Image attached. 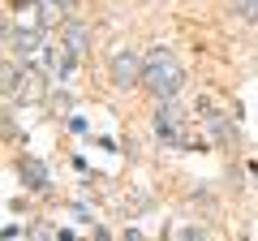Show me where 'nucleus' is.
<instances>
[{
  "label": "nucleus",
  "mask_w": 258,
  "mask_h": 241,
  "mask_svg": "<svg viewBox=\"0 0 258 241\" xmlns=\"http://www.w3.org/2000/svg\"><path fill=\"white\" fill-rule=\"evenodd\" d=\"M181 241H207L203 228H181Z\"/></svg>",
  "instance_id": "obj_10"
},
{
  "label": "nucleus",
  "mask_w": 258,
  "mask_h": 241,
  "mask_svg": "<svg viewBox=\"0 0 258 241\" xmlns=\"http://www.w3.org/2000/svg\"><path fill=\"white\" fill-rule=\"evenodd\" d=\"M18 168H22V181H26L30 190H47V168H43V159L22 155V159H18Z\"/></svg>",
  "instance_id": "obj_5"
},
{
  "label": "nucleus",
  "mask_w": 258,
  "mask_h": 241,
  "mask_svg": "<svg viewBox=\"0 0 258 241\" xmlns=\"http://www.w3.org/2000/svg\"><path fill=\"white\" fill-rule=\"evenodd\" d=\"M39 30L43 26H9V43L18 52H35V47H43V35Z\"/></svg>",
  "instance_id": "obj_6"
},
{
  "label": "nucleus",
  "mask_w": 258,
  "mask_h": 241,
  "mask_svg": "<svg viewBox=\"0 0 258 241\" xmlns=\"http://www.w3.org/2000/svg\"><path fill=\"white\" fill-rule=\"evenodd\" d=\"M108 82L116 91H129V86H142V61L134 52H116L108 61Z\"/></svg>",
  "instance_id": "obj_3"
},
{
  "label": "nucleus",
  "mask_w": 258,
  "mask_h": 241,
  "mask_svg": "<svg viewBox=\"0 0 258 241\" xmlns=\"http://www.w3.org/2000/svg\"><path fill=\"white\" fill-rule=\"evenodd\" d=\"M203 120L211 125V134H215V142H220V147H232V142H237V138H232V125L211 108V103H203Z\"/></svg>",
  "instance_id": "obj_8"
},
{
  "label": "nucleus",
  "mask_w": 258,
  "mask_h": 241,
  "mask_svg": "<svg viewBox=\"0 0 258 241\" xmlns=\"http://www.w3.org/2000/svg\"><path fill=\"white\" fill-rule=\"evenodd\" d=\"M13 5H39V0H13Z\"/></svg>",
  "instance_id": "obj_11"
},
{
  "label": "nucleus",
  "mask_w": 258,
  "mask_h": 241,
  "mask_svg": "<svg viewBox=\"0 0 258 241\" xmlns=\"http://www.w3.org/2000/svg\"><path fill=\"white\" fill-rule=\"evenodd\" d=\"M142 86H147L151 99H172L185 86V69H181V61H176V52L155 47V52L142 61Z\"/></svg>",
  "instance_id": "obj_1"
},
{
  "label": "nucleus",
  "mask_w": 258,
  "mask_h": 241,
  "mask_svg": "<svg viewBox=\"0 0 258 241\" xmlns=\"http://www.w3.org/2000/svg\"><path fill=\"white\" fill-rule=\"evenodd\" d=\"M232 9H237L245 22H258V0H232Z\"/></svg>",
  "instance_id": "obj_9"
},
{
  "label": "nucleus",
  "mask_w": 258,
  "mask_h": 241,
  "mask_svg": "<svg viewBox=\"0 0 258 241\" xmlns=\"http://www.w3.org/2000/svg\"><path fill=\"white\" fill-rule=\"evenodd\" d=\"M155 138L168 142V147H189V142H194L189 112H185L176 99H159L155 103Z\"/></svg>",
  "instance_id": "obj_2"
},
{
  "label": "nucleus",
  "mask_w": 258,
  "mask_h": 241,
  "mask_svg": "<svg viewBox=\"0 0 258 241\" xmlns=\"http://www.w3.org/2000/svg\"><path fill=\"white\" fill-rule=\"evenodd\" d=\"M254 181H258V164H254Z\"/></svg>",
  "instance_id": "obj_12"
},
{
  "label": "nucleus",
  "mask_w": 258,
  "mask_h": 241,
  "mask_svg": "<svg viewBox=\"0 0 258 241\" xmlns=\"http://www.w3.org/2000/svg\"><path fill=\"white\" fill-rule=\"evenodd\" d=\"M64 47H69V52H74L78 61H82V56H86V47H91V30H86L82 22H64Z\"/></svg>",
  "instance_id": "obj_7"
},
{
  "label": "nucleus",
  "mask_w": 258,
  "mask_h": 241,
  "mask_svg": "<svg viewBox=\"0 0 258 241\" xmlns=\"http://www.w3.org/2000/svg\"><path fill=\"white\" fill-rule=\"evenodd\" d=\"M64 0H39L35 5V26H43V30H52V26H60L64 22Z\"/></svg>",
  "instance_id": "obj_4"
}]
</instances>
